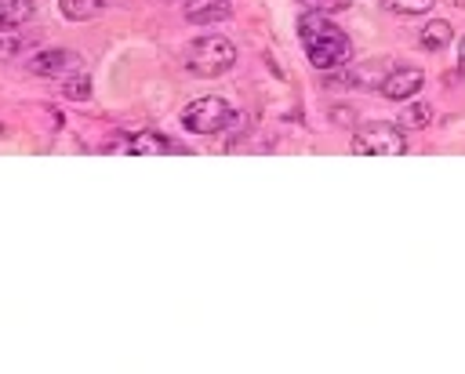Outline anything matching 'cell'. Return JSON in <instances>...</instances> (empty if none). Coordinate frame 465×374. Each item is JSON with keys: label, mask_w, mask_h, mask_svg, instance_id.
Instances as JSON below:
<instances>
[{"label": "cell", "mask_w": 465, "mask_h": 374, "mask_svg": "<svg viewBox=\"0 0 465 374\" xmlns=\"http://www.w3.org/2000/svg\"><path fill=\"white\" fill-rule=\"evenodd\" d=\"M298 40H302L305 58H309L316 69L331 73V69L349 65L352 44H349V36H345L327 15H320V11H305V15L298 18Z\"/></svg>", "instance_id": "obj_1"}, {"label": "cell", "mask_w": 465, "mask_h": 374, "mask_svg": "<svg viewBox=\"0 0 465 374\" xmlns=\"http://www.w3.org/2000/svg\"><path fill=\"white\" fill-rule=\"evenodd\" d=\"M236 65V44L222 33H203L185 51V69L200 80H218Z\"/></svg>", "instance_id": "obj_2"}, {"label": "cell", "mask_w": 465, "mask_h": 374, "mask_svg": "<svg viewBox=\"0 0 465 374\" xmlns=\"http://www.w3.org/2000/svg\"><path fill=\"white\" fill-rule=\"evenodd\" d=\"M178 120L189 134H218L236 123V109L218 94H203V98H193Z\"/></svg>", "instance_id": "obj_3"}, {"label": "cell", "mask_w": 465, "mask_h": 374, "mask_svg": "<svg viewBox=\"0 0 465 374\" xmlns=\"http://www.w3.org/2000/svg\"><path fill=\"white\" fill-rule=\"evenodd\" d=\"M349 149L356 156H400V153H407V138H403V127L400 123L371 120V123H363V127L352 131Z\"/></svg>", "instance_id": "obj_4"}, {"label": "cell", "mask_w": 465, "mask_h": 374, "mask_svg": "<svg viewBox=\"0 0 465 374\" xmlns=\"http://www.w3.org/2000/svg\"><path fill=\"white\" fill-rule=\"evenodd\" d=\"M25 69H29L33 76H44V80H51V76H69V73H80V69H84V54H76V51H69V47H47V51H33V54L25 58Z\"/></svg>", "instance_id": "obj_5"}, {"label": "cell", "mask_w": 465, "mask_h": 374, "mask_svg": "<svg viewBox=\"0 0 465 374\" xmlns=\"http://www.w3.org/2000/svg\"><path fill=\"white\" fill-rule=\"evenodd\" d=\"M389 62L385 58H371V62H360V65H341V76L331 80V84H341V87H360V91H378L381 80L389 76Z\"/></svg>", "instance_id": "obj_6"}, {"label": "cell", "mask_w": 465, "mask_h": 374, "mask_svg": "<svg viewBox=\"0 0 465 374\" xmlns=\"http://www.w3.org/2000/svg\"><path fill=\"white\" fill-rule=\"evenodd\" d=\"M421 87H425V73L414 69V65H400V69H392V73L381 80L378 94L389 98V102H407V98H414Z\"/></svg>", "instance_id": "obj_7"}, {"label": "cell", "mask_w": 465, "mask_h": 374, "mask_svg": "<svg viewBox=\"0 0 465 374\" xmlns=\"http://www.w3.org/2000/svg\"><path fill=\"white\" fill-rule=\"evenodd\" d=\"M127 153L134 156H160V153H185L178 142H171L167 134H156V131H142L127 142Z\"/></svg>", "instance_id": "obj_8"}, {"label": "cell", "mask_w": 465, "mask_h": 374, "mask_svg": "<svg viewBox=\"0 0 465 374\" xmlns=\"http://www.w3.org/2000/svg\"><path fill=\"white\" fill-rule=\"evenodd\" d=\"M232 4L229 0H185V18L193 25H211V22H222L229 18Z\"/></svg>", "instance_id": "obj_9"}, {"label": "cell", "mask_w": 465, "mask_h": 374, "mask_svg": "<svg viewBox=\"0 0 465 374\" xmlns=\"http://www.w3.org/2000/svg\"><path fill=\"white\" fill-rule=\"evenodd\" d=\"M36 33H22V25L15 29H0V62H11V58H22L36 47Z\"/></svg>", "instance_id": "obj_10"}, {"label": "cell", "mask_w": 465, "mask_h": 374, "mask_svg": "<svg viewBox=\"0 0 465 374\" xmlns=\"http://www.w3.org/2000/svg\"><path fill=\"white\" fill-rule=\"evenodd\" d=\"M450 40H454V29H450V22H443V18L425 22L421 33H418V44H421L425 51H443Z\"/></svg>", "instance_id": "obj_11"}, {"label": "cell", "mask_w": 465, "mask_h": 374, "mask_svg": "<svg viewBox=\"0 0 465 374\" xmlns=\"http://www.w3.org/2000/svg\"><path fill=\"white\" fill-rule=\"evenodd\" d=\"M109 7V0H58V11L69 22H91Z\"/></svg>", "instance_id": "obj_12"}, {"label": "cell", "mask_w": 465, "mask_h": 374, "mask_svg": "<svg viewBox=\"0 0 465 374\" xmlns=\"http://www.w3.org/2000/svg\"><path fill=\"white\" fill-rule=\"evenodd\" d=\"M33 15H36V4L33 0H0V29L25 25Z\"/></svg>", "instance_id": "obj_13"}, {"label": "cell", "mask_w": 465, "mask_h": 374, "mask_svg": "<svg viewBox=\"0 0 465 374\" xmlns=\"http://www.w3.org/2000/svg\"><path fill=\"white\" fill-rule=\"evenodd\" d=\"M429 120H432V105L429 102H411L400 113V127L403 131H421V127H429Z\"/></svg>", "instance_id": "obj_14"}, {"label": "cell", "mask_w": 465, "mask_h": 374, "mask_svg": "<svg viewBox=\"0 0 465 374\" xmlns=\"http://www.w3.org/2000/svg\"><path fill=\"white\" fill-rule=\"evenodd\" d=\"M62 98H69V102H87V98H91V76H87V73H73V76L62 84Z\"/></svg>", "instance_id": "obj_15"}, {"label": "cell", "mask_w": 465, "mask_h": 374, "mask_svg": "<svg viewBox=\"0 0 465 374\" xmlns=\"http://www.w3.org/2000/svg\"><path fill=\"white\" fill-rule=\"evenodd\" d=\"M381 7L392 15H429L436 0H381Z\"/></svg>", "instance_id": "obj_16"}, {"label": "cell", "mask_w": 465, "mask_h": 374, "mask_svg": "<svg viewBox=\"0 0 465 374\" xmlns=\"http://www.w3.org/2000/svg\"><path fill=\"white\" fill-rule=\"evenodd\" d=\"M312 7H316L320 15H338V11H349L352 0H312Z\"/></svg>", "instance_id": "obj_17"}, {"label": "cell", "mask_w": 465, "mask_h": 374, "mask_svg": "<svg viewBox=\"0 0 465 374\" xmlns=\"http://www.w3.org/2000/svg\"><path fill=\"white\" fill-rule=\"evenodd\" d=\"M352 116H356V113H352L349 105H331V120H334L338 127H352Z\"/></svg>", "instance_id": "obj_18"}, {"label": "cell", "mask_w": 465, "mask_h": 374, "mask_svg": "<svg viewBox=\"0 0 465 374\" xmlns=\"http://www.w3.org/2000/svg\"><path fill=\"white\" fill-rule=\"evenodd\" d=\"M458 73L465 76V36H461V44H458Z\"/></svg>", "instance_id": "obj_19"}, {"label": "cell", "mask_w": 465, "mask_h": 374, "mask_svg": "<svg viewBox=\"0 0 465 374\" xmlns=\"http://www.w3.org/2000/svg\"><path fill=\"white\" fill-rule=\"evenodd\" d=\"M298 4H312V0H298Z\"/></svg>", "instance_id": "obj_20"}]
</instances>
